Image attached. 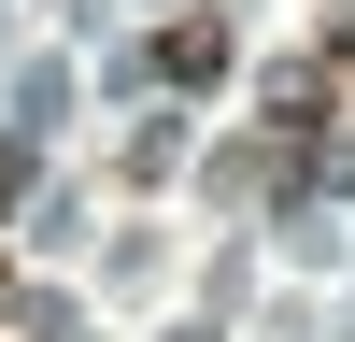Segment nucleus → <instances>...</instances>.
<instances>
[{"instance_id":"1","label":"nucleus","mask_w":355,"mask_h":342,"mask_svg":"<svg viewBox=\"0 0 355 342\" xmlns=\"http://www.w3.org/2000/svg\"><path fill=\"white\" fill-rule=\"evenodd\" d=\"M214 57H227V28H171V43H157V72H171V86H199Z\"/></svg>"}]
</instances>
